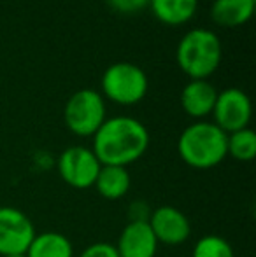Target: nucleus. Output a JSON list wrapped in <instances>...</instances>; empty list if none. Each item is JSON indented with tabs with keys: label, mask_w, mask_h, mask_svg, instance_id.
I'll use <instances>...</instances> for the list:
<instances>
[{
	"label": "nucleus",
	"mask_w": 256,
	"mask_h": 257,
	"mask_svg": "<svg viewBox=\"0 0 256 257\" xmlns=\"http://www.w3.org/2000/svg\"><path fill=\"white\" fill-rule=\"evenodd\" d=\"M149 6L161 23L179 27L195 16L198 0H149Z\"/></svg>",
	"instance_id": "nucleus-14"
},
{
	"label": "nucleus",
	"mask_w": 256,
	"mask_h": 257,
	"mask_svg": "<svg viewBox=\"0 0 256 257\" xmlns=\"http://www.w3.org/2000/svg\"><path fill=\"white\" fill-rule=\"evenodd\" d=\"M254 2L256 0H214L211 6V18L219 27H240L253 16Z\"/></svg>",
	"instance_id": "nucleus-12"
},
{
	"label": "nucleus",
	"mask_w": 256,
	"mask_h": 257,
	"mask_svg": "<svg viewBox=\"0 0 256 257\" xmlns=\"http://www.w3.org/2000/svg\"><path fill=\"white\" fill-rule=\"evenodd\" d=\"M192 257H233V248L223 236L205 234L193 245Z\"/></svg>",
	"instance_id": "nucleus-17"
},
{
	"label": "nucleus",
	"mask_w": 256,
	"mask_h": 257,
	"mask_svg": "<svg viewBox=\"0 0 256 257\" xmlns=\"http://www.w3.org/2000/svg\"><path fill=\"white\" fill-rule=\"evenodd\" d=\"M35 234V226L27 213L14 206H0V255L27 254Z\"/></svg>",
	"instance_id": "nucleus-7"
},
{
	"label": "nucleus",
	"mask_w": 256,
	"mask_h": 257,
	"mask_svg": "<svg viewBox=\"0 0 256 257\" xmlns=\"http://www.w3.org/2000/svg\"><path fill=\"white\" fill-rule=\"evenodd\" d=\"M147 224H149L158 243L168 245V247H178V245L186 243L192 236V224H190L186 213L170 205L151 210Z\"/></svg>",
	"instance_id": "nucleus-9"
},
{
	"label": "nucleus",
	"mask_w": 256,
	"mask_h": 257,
	"mask_svg": "<svg viewBox=\"0 0 256 257\" xmlns=\"http://www.w3.org/2000/svg\"><path fill=\"white\" fill-rule=\"evenodd\" d=\"M149 147V132L135 117L116 115L102 122L93 135V147L100 165L125 166L135 163Z\"/></svg>",
	"instance_id": "nucleus-1"
},
{
	"label": "nucleus",
	"mask_w": 256,
	"mask_h": 257,
	"mask_svg": "<svg viewBox=\"0 0 256 257\" xmlns=\"http://www.w3.org/2000/svg\"><path fill=\"white\" fill-rule=\"evenodd\" d=\"M218 89L207 79H192L181 91V107L188 115L202 119L212 114Z\"/></svg>",
	"instance_id": "nucleus-11"
},
{
	"label": "nucleus",
	"mask_w": 256,
	"mask_h": 257,
	"mask_svg": "<svg viewBox=\"0 0 256 257\" xmlns=\"http://www.w3.org/2000/svg\"><path fill=\"white\" fill-rule=\"evenodd\" d=\"M79 257H120V255H118V250L113 243H109V241H95V243L88 245L79 254Z\"/></svg>",
	"instance_id": "nucleus-18"
},
{
	"label": "nucleus",
	"mask_w": 256,
	"mask_h": 257,
	"mask_svg": "<svg viewBox=\"0 0 256 257\" xmlns=\"http://www.w3.org/2000/svg\"><path fill=\"white\" fill-rule=\"evenodd\" d=\"M6 257H27L25 254H18V255H6Z\"/></svg>",
	"instance_id": "nucleus-20"
},
{
	"label": "nucleus",
	"mask_w": 256,
	"mask_h": 257,
	"mask_svg": "<svg viewBox=\"0 0 256 257\" xmlns=\"http://www.w3.org/2000/svg\"><path fill=\"white\" fill-rule=\"evenodd\" d=\"M226 135L214 122L197 121L186 126L178 140L179 158L188 166L197 170H209L225 161Z\"/></svg>",
	"instance_id": "nucleus-2"
},
{
	"label": "nucleus",
	"mask_w": 256,
	"mask_h": 257,
	"mask_svg": "<svg viewBox=\"0 0 256 257\" xmlns=\"http://www.w3.org/2000/svg\"><path fill=\"white\" fill-rule=\"evenodd\" d=\"M109 6L114 11L123 14H133L142 11L146 6H149V0H107Z\"/></svg>",
	"instance_id": "nucleus-19"
},
{
	"label": "nucleus",
	"mask_w": 256,
	"mask_h": 257,
	"mask_svg": "<svg viewBox=\"0 0 256 257\" xmlns=\"http://www.w3.org/2000/svg\"><path fill=\"white\" fill-rule=\"evenodd\" d=\"M56 166H58V173L63 182L79 191L93 187L97 175L102 168L95 153L84 146L67 147L60 154Z\"/></svg>",
	"instance_id": "nucleus-6"
},
{
	"label": "nucleus",
	"mask_w": 256,
	"mask_h": 257,
	"mask_svg": "<svg viewBox=\"0 0 256 257\" xmlns=\"http://www.w3.org/2000/svg\"><path fill=\"white\" fill-rule=\"evenodd\" d=\"M226 151L235 161L249 163L256 156V133L247 126L239 132L228 133L226 139Z\"/></svg>",
	"instance_id": "nucleus-16"
},
{
	"label": "nucleus",
	"mask_w": 256,
	"mask_h": 257,
	"mask_svg": "<svg viewBox=\"0 0 256 257\" xmlns=\"http://www.w3.org/2000/svg\"><path fill=\"white\" fill-rule=\"evenodd\" d=\"M27 257H74L72 241L65 234L56 231L35 234L28 247Z\"/></svg>",
	"instance_id": "nucleus-15"
},
{
	"label": "nucleus",
	"mask_w": 256,
	"mask_h": 257,
	"mask_svg": "<svg viewBox=\"0 0 256 257\" xmlns=\"http://www.w3.org/2000/svg\"><path fill=\"white\" fill-rule=\"evenodd\" d=\"M251 100L242 89L226 88L218 91L216 103L212 108L214 124L228 135V133L239 132L247 128L251 121Z\"/></svg>",
	"instance_id": "nucleus-8"
},
{
	"label": "nucleus",
	"mask_w": 256,
	"mask_h": 257,
	"mask_svg": "<svg viewBox=\"0 0 256 257\" xmlns=\"http://www.w3.org/2000/svg\"><path fill=\"white\" fill-rule=\"evenodd\" d=\"M158 245L147 220H137L123 227L114 247L120 257H154Z\"/></svg>",
	"instance_id": "nucleus-10"
},
{
	"label": "nucleus",
	"mask_w": 256,
	"mask_h": 257,
	"mask_svg": "<svg viewBox=\"0 0 256 257\" xmlns=\"http://www.w3.org/2000/svg\"><path fill=\"white\" fill-rule=\"evenodd\" d=\"M104 96L120 105H135L146 96L149 81L139 65L130 61H118L104 70L102 74Z\"/></svg>",
	"instance_id": "nucleus-4"
},
{
	"label": "nucleus",
	"mask_w": 256,
	"mask_h": 257,
	"mask_svg": "<svg viewBox=\"0 0 256 257\" xmlns=\"http://www.w3.org/2000/svg\"><path fill=\"white\" fill-rule=\"evenodd\" d=\"M221 41L209 28H192L181 37L176 49L178 65L192 79H207L221 61Z\"/></svg>",
	"instance_id": "nucleus-3"
},
{
	"label": "nucleus",
	"mask_w": 256,
	"mask_h": 257,
	"mask_svg": "<svg viewBox=\"0 0 256 257\" xmlns=\"http://www.w3.org/2000/svg\"><path fill=\"white\" fill-rule=\"evenodd\" d=\"M130 184H132V179H130V173L125 166L102 165L93 187L102 198L114 201L127 196V193L130 191Z\"/></svg>",
	"instance_id": "nucleus-13"
},
{
	"label": "nucleus",
	"mask_w": 256,
	"mask_h": 257,
	"mask_svg": "<svg viewBox=\"0 0 256 257\" xmlns=\"http://www.w3.org/2000/svg\"><path fill=\"white\" fill-rule=\"evenodd\" d=\"M67 128L77 137H93L106 121V102L95 89H79L67 100L63 108Z\"/></svg>",
	"instance_id": "nucleus-5"
}]
</instances>
